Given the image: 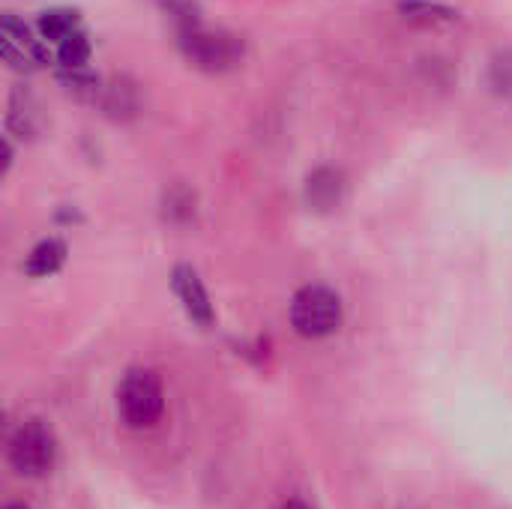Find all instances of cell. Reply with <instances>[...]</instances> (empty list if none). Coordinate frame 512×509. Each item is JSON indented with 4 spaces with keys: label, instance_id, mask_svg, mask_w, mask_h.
I'll list each match as a JSON object with an SVG mask.
<instances>
[{
    "label": "cell",
    "instance_id": "cell-1",
    "mask_svg": "<svg viewBox=\"0 0 512 509\" xmlns=\"http://www.w3.org/2000/svg\"><path fill=\"white\" fill-rule=\"evenodd\" d=\"M180 48L183 54L198 66V69H207V72H225L231 66L240 63L243 57V42L240 36L234 33H225V30H210L204 27L201 21L189 24V27H180Z\"/></svg>",
    "mask_w": 512,
    "mask_h": 509
},
{
    "label": "cell",
    "instance_id": "cell-7",
    "mask_svg": "<svg viewBox=\"0 0 512 509\" xmlns=\"http://www.w3.org/2000/svg\"><path fill=\"white\" fill-rule=\"evenodd\" d=\"M345 192V177L336 168H318L306 180V201L315 210H330L342 201Z\"/></svg>",
    "mask_w": 512,
    "mask_h": 509
},
{
    "label": "cell",
    "instance_id": "cell-6",
    "mask_svg": "<svg viewBox=\"0 0 512 509\" xmlns=\"http://www.w3.org/2000/svg\"><path fill=\"white\" fill-rule=\"evenodd\" d=\"M171 285H174V294H177V300L183 303L186 315H189L195 324L207 327V324L213 321V303H210L207 288H204V282L198 279V273H195L192 267L180 264V267L174 270V276H171Z\"/></svg>",
    "mask_w": 512,
    "mask_h": 509
},
{
    "label": "cell",
    "instance_id": "cell-4",
    "mask_svg": "<svg viewBox=\"0 0 512 509\" xmlns=\"http://www.w3.org/2000/svg\"><path fill=\"white\" fill-rule=\"evenodd\" d=\"M57 459V447H54V435L45 423L39 420H27L21 423L12 438H9V465L21 474V477H42L54 468Z\"/></svg>",
    "mask_w": 512,
    "mask_h": 509
},
{
    "label": "cell",
    "instance_id": "cell-3",
    "mask_svg": "<svg viewBox=\"0 0 512 509\" xmlns=\"http://www.w3.org/2000/svg\"><path fill=\"white\" fill-rule=\"evenodd\" d=\"M291 324L306 339L333 336L342 324V300L324 285H306L291 300Z\"/></svg>",
    "mask_w": 512,
    "mask_h": 509
},
{
    "label": "cell",
    "instance_id": "cell-5",
    "mask_svg": "<svg viewBox=\"0 0 512 509\" xmlns=\"http://www.w3.org/2000/svg\"><path fill=\"white\" fill-rule=\"evenodd\" d=\"M0 51H3V60L12 69H18V72H33V69H39L48 60L45 45L12 12H6L0 18Z\"/></svg>",
    "mask_w": 512,
    "mask_h": 509
},
{
    "label": "cell",
    "instance_id": "cell-8",
    "mask_svg": "<svg viewBox=\"0 0 512 509\" xmlns=\"http://www.w3.org/2000/svg\"><path fill=\"white\" fill-rule=\"evenodd\" d=\"M39 33H42L45 42L60 45V42L84 33V30H81L78 12H72V9H48V12L39 15Z\"/></svg>",
    "mask_w": 512,
    "mask_h": 509
},
{
    "label": "cell",
    "instance_id": "cell-2",
    "mask_svg": "<svg viewBox=\"0 0 512 509\" xmlns=\"http://www.w3.org/2000/svg\"><path fill=\"white\" fill-rule=\"evenodd\" d=\"M117 411L129 429H150L165 411V393L150 369H132L117 390Z\"/></svg>",
    "mask_w": 512,
    "mask_h": 509
},
{
    "label": "cell",
    "instance_id": "cell-10",
    "mask_svg": "<svg viewBox=\"0 0 512 509\" xmlns=\"http://www.w3.org/2000/svg\"><path fill=\"white\" fill-rule=\"evenodd\" d=\"M282 509H309V507H306L303 501H288V504H285Z\"/></svg>",
    "mask_w": 512,
    "mask_h": 509
},
{
    "label": "cell",
    "instance_id": "cell-11",
    "mask_svg": "<svg viewBox=\"0 0 512 509\" xmlns=\"http://www.w3.org/2000/svg\"><path fill=\"white\" fill-rule=\"evenodd\" d=\"M6 509H27V507H24V504H9Z\"/></svg>",
    "mask_w": 512,
    "mask_h": 509
},
{
    "label": "cell",
    "instance_id": "cell-9",
    "mask_svg": "<svg viewBox=\"0 0 512 509\" xmlns=\"http://www.w3.org/2000/svg\"><path fill=\"white\" fill-rule=\"evenodd\" d=\"M63 261H66V246H63L60 240H42V243L27 255L24 270H27V276L42 279V276L57 273V270L63 267Z\"/></svg>",
    "mask_w": 512,
    "mask_h": 509
}]
</instances>
